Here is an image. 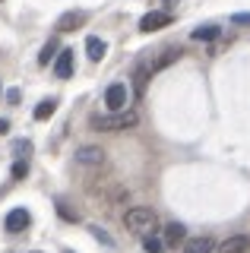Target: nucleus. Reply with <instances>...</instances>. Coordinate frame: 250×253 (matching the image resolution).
I'll return each instance as SVG.
<instances>
[{
  "label": "nucleus",
  "mask_w": 250,
  "mask_h": 253,
  "mask_svg": "<svg viewBox=\"0 0 250 253\" xmlns=\"http://www.w3.org/2000/svg\"><path fill=\"white\" fill-rule=\"evenodd\" d=\"M124 225L139 237H149V234L159 231V215H155L149 206H133V209H127V215H124Z\"/></svg>",
  "instance_id": "nucleus-1"
},
{
  "label": "nucleus",
  "mask_w": 250,
  "mask_h": 253,
  "mask_svg": "<svg viewBox=\"0 0 250 253\" xmlns=\"http://www.w3.org/2000/svg\"><path fill=\"white\" fill-rule=\"evenodd\" d=\"M139 114L136 111H111V114H95L92 117V126L101 133H117V130H127V126H136Z\"/></svg>",
  "instance_id": "nucleus-2"
},
{
  "label": "nucleus",
  "mask_w": 250,
  "mask_h": 253,
  "mask_svg": "<svg viewBox=\"0 0 250 253\" xmlns=\"http://www.w3.org/2000/svg\"><path fill=\"white\" fill-rule=\"evenodd\" d=\"M127 101H130V92H127V85H124V83L108 85V92H105L108 111H127Z\"/></svg>",
  "instance_id": "nucleus-3"
},
{
  "label": "nucleus",
  "mask_w": 250,
  "mask_h": 253,
  "mask_svg": "<svg viewBox=\"0 0 250 253\" xmlns=\"http://www.w3.org/2000/svg\"><path fill=\"white\" fill-rule=\"evenodd\" d=\"M29 221H32V215H29V209H10L3 218V231L10 234H22L29 228Z\"/></svg>",
  "instance_id": "nucleus-4"
},
{
  "label": "nucleus",
  "mask_w": 250,
  "mask_h": 253,
  "mask_svg": "<svg viewBox=\"0 0 250 253\" xmlns=\"http://www.w3.org/2000/svg\"><path fill=\"white\" fill-rule=\"evenodd\" d=\"M171 19H174L171 13H165V10H152V13H146L143 19H139V32H159V29L171 26Z\"/></svg>",
  "instance_id": "nucleus-5"
},
{
  "label": "nucleus",
  "mask_w": 250,
  "mask_h": 253,
  "mask_svg": "<svg viewBox=\"0 0 250 253\" xmlns=\"http://www.w3.org/2000/svg\"><path fill=\"white\" fill-rule=\"evenodd\" d=\"M76 162L85 165V168H101V165H105V149H98V146H83L80 152H76Z\"/></svg>",
  "instance_id": "nucleus-6"
},
{
  "label": "nucleus",
  "mask_w": 250,
  "mask_h": 253,
  "mask_svg": "<svg viewBox=\"0 0 250 253\" xmlns=\"http://www.w3.org/2000/svg\"><path fill=\"white\" fill-rule=\"evenodd\" d=\"M54 76H57V79H70V76H73V51H70V47L57 51V57H54Z\"/></svg>",
  "instance_id": "nucleus-7"
},
{
  "label": "nucleus",
  "mask_w": 250,
  "mask_h": 253,
  "mask_svg": "<svg viewBox=\"0 0 250 253\" xmlns=\"http://www.w3.org/2000/svg\"><path fill=\"white\" fill-rule=\"evenodd\" d=\"M247 250H250V237H247V234L225 237V241L215 247V253H247Z\"/></svg>",
  "instance_id": "nucleus-8"
},
{
  "label": "nucleus",
  "mask_w": 250,
  "mask_h": 253,
  "mask_svg": "<svg viewBox=\"0 0 250 253\" xmlns=\"http://www.w3.org/2000/svg\"><path fill=\"white\" fill-rule=\"evenodd\" d=\"M85 19H89V13H85V10H70V13H64L57 19V32H76Z\"/></svg>",
  "instance_id": "nucleus-9"
},
{
  "label": "nucleus",
  "mask_w": 250,
  "mask_h": 253,
  "mask_svg": "<svg viewBox=\"0 0 250 253\" xmlns=\"http://www.w3.org/2000/svg\"><path fill=\"white\" fill-rule=\"evenodd\" d=\"M215 250V241L209 234L203 237H190V241H184V253H212Z\"/></svg>",
  "instance_id": "nucleus-10"
},
{
  "label": "nucleus",
  "mask_w": 250,
  "mask_h": 253,
  "mask_svg": "<svg viewBox=\"0 0 250 253\" xmlns=\"http://www.w3.org/2000/svg\"><path fill=\"white\" fill-rule=\"evenodd\" d=\"M187 241V228L181 225V221H168L165 225V244L168 247H177V244Z\"/></svg>",
  "instance_id": "nucleus-11"
},
{
  "label": "nucleus",
  "mask_w": 250,
  "mask_h": 253,
  "mask_svg": "<svg viewBox=\"0 0 250 253\" xmlns=\"http://www.w3.org/2000/svg\"><path fill=\"white\" fill-rule=\"evenodd\" d=\"M85 54H89V60H101V57H105V54H108V44L105 42H101V38H95V35H89V38H85Z\"/></svg>",
  "instance_id": "nucleus-12"
},
{
  "label": "nucleus",
  "mask_w": 250,
  "mask_h": 253,
  "mask_svg": "<svg viewBox=\"0 0 250 253\" xmlns=\"http://www.w3.org/2000/svg\"><path fill=\"white\" fill-rule=\"evenodd\" d=\"M54 111H57V98H44V101H38V108H35V121H48Z\"/></svg>",
  "instance_id": "nucleus-13"
},
{
  "label": "nucleus",
  "mask_w": 250,
  "mask_h": 253,
  "mask_svg": "<svg viewBox=\"0 0 250 253\" xmlns=\"http://www.w3.org/2000/svg\"><path fill=\"white\" fill-rule=\"evenodd\" d=\"M57 51H60V44H57V38H51L48 44L42 47V54H38V63H42V67H48V63L57 57Z\"/></svg>",
  "instance_id": "nucleus-14"
},
{
  "label": "nucleus",
  "mask_w": 250,
  "mask_h": 253,
  "mask_svg": "<svg viewBox=\"0 0 250 253\" xmlns=\"http://www.w3.org/2000/svg\"><path fill=\"white\" fill-rule=\"evenodd\" d=\"M222 32H218V26H200V29H193V42H212V38H218Z\"/></svg>",
  "instance_id": "nucleus-15"
},
{
  "label": "nucleus",
  "mask_w": 250,
  "mask_h": 253,
  "mask_svg": "<svg viewBox=\"0 0 250 253\" xmlns=\"http://www.w3.org/2000/svg\"><path fill=\"white\" fill-rule=\"evenodd\" d=\"M177 54H181V51H177V47H165V51H162V57L152 63V70H162V67H168L171 60H177Z\"/></svg>",
  "instance_id": "nucleus-16"
},
{
  "label": "nucleus",
  "mask_w": 250,
  "mask_h": 253,
  "mask_svg": "<svg viewBox=\"0 0 250 253\" xmlns=\"http://www.w3.org/2000/svg\"><path fill=\"white\" fill-rule=\"evenodd\" d=\"M143 250L146 253H162L165 250V241H159L155 234H149V237H143Z\"/></svg>",
  "instance_id": "nucleus-17"
},
{
  "label": "nucleus",
  "mask_w": 250,
  "mask_h": 253,
  "mask_svg": "<svg viewBox=\"0 0 250 253\" xmlns=\"http://www.w3.org/2000/svg\"><path fill=\"white\" fill-rule=\"evenodd\" d=\"M146 76H149V70H146V67H139L136 73H133V92H136V95L146 92Z\"/></svg>",
  "instance_id": "nucleus-18"
},
{
  "label": "nucleus",
  "mask_w": 250,
  "mask_h": 253,
  "mask_svg": "<svg viewBox=\"0 0 250 253\" xmlns=\"http://www.w3.org/2000/svg\"><path fill=\"white\" fill-rule=\"evenodd\" d=\"M10 174H13V180H22L29 174V162H26V158H16V165H13Z\"/></svg>",
  "instance_id": "nucleus-19"
},
{
  "label": "nucleus",
  "mask_w": 250,
  "mask_h": 253,
  "mask_svg": "<svg viewBox=\"0 0 250 253\" xmlns=\"http://www.w3.org/2000/svg\"><path fill=\"white\" fill-rule=\"evenodd\" d=\"M57 215H60V218H67V221H76V218H80V215H76V212L70 209L64 200H57Z\"/></svg>",
  "instance_id": "nucleus-20"
},
{
  "label": "nucleus",
  "mask_w": 250,
  "mask_h": 253,
  "mask_svg": "<svg viewBox=\"0 0 250 253\" xmlns=\"http://www.w3.org/2000/svg\"><path fill=\"white\" fill-rule=\"evenodd\" d=\"M231 22H234V26H250V13H234Z\"/></svg>",
  "instance_id": "nucleus-21"
},
{
  "label": "nucleus",
  "mask_w": 250,
  "mask_h": 253,
  "mask_svg": "<svg viewBox=\"0 0 250 253\" xmlns=\"http://www.w3.org/2000/svg\"><path fill=\"white\" fill-rule=\"evenodd\" d=\"M32 149V142L29 139H19V142H13V152H29Z\"/></svg>",
  "instance_id": "nucleus-22"
},
{
  "label": "nucleus",
  "mask_w": 250,
  "mask_h": 253,
  "mask_svg": "<svg viewBox=\"0 0 250 253\" xmlns=\"http://www.w3.org/2000/svg\"><path fill=\"white\" fill-rule=\"evenodd\" d=\"M89 231H92V234H95V237H98V241H105V244H114V241H111V237H108L105 231H101V228H95V225H92V228H89Z\"/></svg>",
  "instance_id": "nucleus-23"
},
{
  "label": "nucleus",
  "mask_w": 250,
  "mask_h": 253,
  "mask_svg": "<svg viewBox=\"0 0 250 253\" xmlns=\"http://www.w3.org/2000/svg\"><path fill=\"white\" fill-rule=\"evenodd\" d=\"M6 101H10V105H19V89H10V92H6Z\"/></svg>",
  "instance_id": "nucleus-24"
},
{
  "label": "nucleus",
  "mask_w": 250,
  "mask_h": 253,
  "mask_svg": "<svg viewBox=\"0 0 250 253\" xmlns=\"http://www.w3.org/2000/svg\"><path fill=\"white\" fill-rule=\"evenodd\" d=\"M6 130H10V121H0V136H3Z\"/></svg>",
  "instance_id": "nucleus-25"
},
{
  "label": "nucleus",
  "mask_w": 250,
  "mask_h": 253,
  "mask_svg": "<svg viewBox=\"0 0 250 253\" xmlns=\"http://www.w3.org/2000/svg\"><path fill=\"white\" fill-rule=\"evenodd\" d=\"M64 253H73V250H64Z\"/></svg>",
  "instance_id": "nucleus-26"
},
{
  "label": "nucleus",
  "mask_w": 250,
  "mask_h": 253,
  "mask_svg": "<svg viewBox=\"0 0 250 253\" xmlns=\"http://www.w3.org/2000/svg\"><path fill=\"white\" fill-rule=\"evenodd\" d=\"M32 253H42V250H32Z\"/></svg>",
  "instance_id": "nucleus-27"
}]
</instances>
